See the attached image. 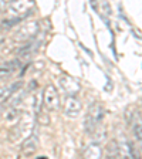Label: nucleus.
Segmentation results:
<instances>
[{"instance_id":"4","label":"nucleus","mask_w":142,"mask_h":159,"mask_svg":"<svg viewBox=\"0 0 142 159\" xmlns=\"http://www.w3.org/2000/svg\"><path fill=\"white\" fill-rule=\"evenodd\" d=\"M40 30V24L39 21H29V23L23 24L17 29L16 34H14V39L19 40V41H27V40L33 39Z\"/></svg>"},{"instance_id":"9","label":"nucleus","mask_w":142,"mask_h":159,"mask_svg":"<svg viewBox=\"0 0 142 159\" xmlns=\"http://www.w3.org/2000/svg\"><path fill=\"white\" fill-rule=\"evenodd\" d=\"M37 146H39V139H37V136L29 135V138L24 141L23 146H21V152H23V155L30 156L37 151Z\"/></svg>"},{"instance_id":"3","label":"nucleus","mask_w":142,"mask_h":159,"mask_svg":"<svg viewBox=\"0 0 142 159\" xmlns=\"http://www.w3.org/2000/svg\"><path fill=\"white\" fill-rule=\"evenodd\" d=\"M43 99H44V105L48 111H57L60 108V97H58V91L54 85L48 84L44 88L43 93Z\"/></svg>"},{"instance_id":"8","label":"nucleus","mask_w":142,"mask_h":159,"mask_svg":"<svg viewBox=\"0 0 142 159\" xmlns=\"http://www.w3.org/2000/svg\"><path fill=\"white\" fill-rule=\"evenodd\" d=\"M20 61L19 60H11V61H6V63L0 64V80L2 78H7L19 68Z\"/></svg>"},{"instance_id":"6","label":"nucleus","mask_w":142,"mask_h":159,"mask_svg":"<svg viewBox=\"0 0 142 159\" xmlns=\"http://www.w3.org/2000/svg\"><path fill=\"white\" fill-rule=\"evenodd\" d=\"M58 83H60L61 89H63L67 95H76V94L80 93V89H81V85H80L78 81L70 75H63L60 78Z\"/></svg>"},{"instance_id":"2","label":"nucleus","mask_w":142,"mask_h":159,"mask_svg":"<svg viewBox=\"0 0 142 159\" xmlns=\"http://www.w3.org/2000/svg\"><path fill=\"white\" fill-rule=\"evenodd\" d=\"M34 6H36L34 0H11V3L7 7V17L23 20L26 16H29Z\"/></svg>"},{"instance_id":"14","label":"nucleus","mask_w":142,"mask_h":159,"mask_svg":"<svg viewBox=\"0 0 142 159\" xmlns=\"http://www.w3.org/2000/svg\"><path fill=\"white\" fill-rule=\"evenodd\" d=\"M134 158H142V141H138V146L134 145Z\"/></svg>"},{"instance_id":"1","label":"nucleus","mask_w":142,"mask_h":159,"mask_svg":"<svg viewBox=\"0 0 142 159\" xmlns=\"http://www.w3.org/2000/svg\"><path fill=\"white\" fill-rule=\"evenodd\" d=\"M104 114H105L104 107L99 102H93L89 105L88 111H87V115H85V121H84V128H85L87 134L94 135L98 131V126L103 125Z\"/></svg>"},{"instance_id":"10","label":"nucleus","mask_w":142,"mask_h":159,"mask_svg":"<svg viewBox=\"0 0 142 159\" xmlns=\"http://www.w3.org/2000/svg\"><path fill=\"white\" fill-rule=\"evenodd\" d=\"M131 125H132V132L135 135L136 141H142V119L141 118H131Z\"/></svg>"},{"instance_id":"5","label":"nucleus","mask_w":142,"mask_h":159,"mask_svg":"<svg viewBox=\"0 0 142 159\" xmlns=\"http://www.w3.org/2000/svg\"><path fill=\"white\" fill-rule=\"evenodd\" d=\"M81 108H83V105L78 101V98H76V95H67V98L64 99V114L70 118H77L81 112Z\"/></svg>"},{"instance_id":"13","label":"nucleus","mask_w":142,"mask_h":159,"mask_svg":"<svg viewBox=\"0 0 142 159\" xmlns=\"http://www.w3.org/2000/svg\"><path fill=\"white\" fill-rule=\"evenodd\" d=\"M4 118H6L7 121H10V122H16V121H19V118H20V112L17 111V108L10 107V111L4 115Z\"/></svg>"},{"instance_id":"11","label":"nucleus","mask_w":142,"mask_h":159,"mask_svg":"<svg viewBox=\"0 0 142 159\" xmlns=\"http://www.w3.org/2000/svg\"><path fill=\"white\" fill-rule=\"evenodd\" d=\"M107 156H108V158H121L118 141H109L108 142V146H107Z\"/></svg>"},{"instance_id":"12","label":"nucleus","mask_w":142,"mask_h":159,"mask_svg":"<svg viewBox=\"0 0 142 159\" xmlns=\"http://www.w3.org/2000/svg\"><path fill=\"white\" fill-rule=\"evenodd\" d=\"M84 156L85 158H101L103 156V149L99 148L98 145H89L88 148L85 149L84 152Z\"/></svg>"},{"instance_id":"7","label":"nucleus","mask_w":142,"mask_h":159,"mask_svg":"<svg viewBox=\"0 0 142 159\" xmlns=\"http://www.w3.org/2000/svg\"><path fill=\"white\" fill-rule=\"evenodd\" d=\"M21 85H23V83L17 81V83H13V84H10V85L0 87V104H6L7 99L13 95L19 88H21Z\"/></svg>"}]
</instances>
